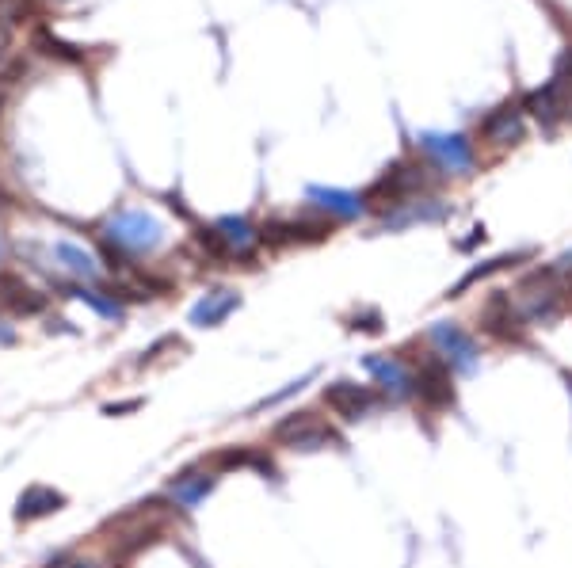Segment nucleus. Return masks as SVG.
I'll return each mask as SVG.
<instances>
[{"instance_id":"28","label":"nucleus","mask_w":572,"mask_h":568,"mask_svg":"<svg viewBox=\"0 0 572 568\" xmlns=\"http://www.w3.org/2000/svg\"><path fill=\"white\" fill-rule=\"evenodd\" d=\"M565 382H569V393H572V374H565Z\"/></svg>"},{"instance_id":"15","label":"nucleus","mask_w":572,"mask_h":568,"mask_svg":"<svg viewBox=\"0 0 572 568\" xmlns=\"http://www.w3.org/2000/svg\"><path fill=\"white\" fill-rule=\"evenodd\" d=\"M481 134L489 138L492 145H515L523 138V111L519 107H496L489 119L481 122Z\"/></svg>"},{"instance_id":"14","label":"nucleus","mask_w":572,"mask_h":568,"mask_svg":"<svg viewBox=\"0 0 572 568\" xmlns=\"http://www.w3.org/2000/svg\"><path fill=\"white\" fill-rule=\"evenodd\" d=\"M237 305H241V294H237V290H225V286L222 290H210V294L199 298L195 309H191V325L195 328H218L225 317L237 309Z\"/></svg>"},{"instance_id":"7","label":"nucleus","mask_w":572,"mask_h":568,"mask_svg":"<svg viewBox=\"0 0 572 568\" xmlns=\"http://www.w3.org/2000/svg\"><path fill=\"white\" fill-rule=\"evenodd\" d=\"M321 401L328 405V412H336L340 420L355 424V420H367L370 412L382 405V393H378L374 386H359V382H348V378H340V382L325 386Z\"/></svg>"},{"instance_id":"12","label":"nucleus","mask_w":572,"mask_h":568,"mask_svg":"<svg viewBox=\"0 0 572 568\" xmlns=\"http://www.w3.org/2000/svg\"><path fill=\"white\" fill-rule=\"evenodd\" d=\"M65 508V492L50 485H31L20 492V500H16V523H39L46 515H54V511Z\"/></svg>"},{"instance_id":"23","label":"nucleus","mask_w":572,"mask_h":568,"mask_svg":"<svg viewBox=\"0 0 572 568\" xmlns=\"http://www.w3.org/2000/svg\"><path fill=\"white\" fill-rule=\"evenodd\" d=\"M35 16V0H0V20L23 23Z\"/></svg>"},{"instance_id":"16","label":"nucleus","mask_w":572,"mask_h":568,"mask_svg":"<svg viewBox=\"0 0 572 568\" xmlns=\"http://www.w3.org/2000/svg\"><path fill=\"white\" fill-rule=\"evenodd\" d=\"M309 203L325 214H336V218H359L367 203L351 191H340V187H309Z\"/></svg>"},{"instance_id":"10","label":"nucleus","mask_w":572,"mask_h":568,"mask_svg":"<svg viewBox=\"0 0 572 568\" xmlns=\"http://www.w3.org/2000/svg\"><path fill=\"white\" fill-rule=\"evenodd\" d=\"M214 485H218V477H214V469H184L180 477H172L168 481V496H172V504L184 511H195L199 504H203L206 496L214 492Z\"/></svg>"},{"instance_id":"21","label":"nucleus","mask_w":572,"mask_h":568,"mask_svg":"<svg viewBox=\"0 0 572 568\" xmlns=\"http://www.w3.org/2000/svg\"><path fill=\"white\" fill-rule=\"evenodd\" d=\"M195 244L203 248L210 260H218V264H222V260H233L222 241V233H218V225H199V229H195Z\"/></svg>"},{"instance_id":"22","label":"nucleus","mask_w":572,"mask_h":568,"mask_svg":"<svg viewBox=\"0 0 572 568\" xmlns=\"http://www.w3.org/2000/svg\"><path fill=\"white\" fill-rule=\"evenodd\" d=\"M73 298H81V302H88V305H92V309H96V313H103L107 321H119V317H123V305L115 302V298H103L100 290H88V286H77V290H73Z\"/></svg>"},{"instance_id":"6","label":"nucleus","mask_w":572,"mask_h":568,"mask_svg":"<svg viewBox=\"0 0 572 568\" xmlns=\"http://www.w3.org/2000/svg\"><path fill=\"white\" fill-rule=\"evenodd\" d=\"M363 370L374 378V386L389 405H405L412 401V366L393 351V355H367Z\"/></svg>"},{"instance_id":"2","label":"nucleus","mask_w":572,"mask_h":568,"mask_svg":"<svg viewBox=\"0 0 572 568\" xmlns=\"http://www.w3.org/2000/svg\"><path fill=\"white\" fill-rule=\"evenodd\" d=\"M424 180H428V176H424L420 164H412V161L389 164L386 172L367 187L363 203H367L370 210H397V206H409L412 195L424 191Z\"/></svg>"},{"instance_id":"24","label":"nucleus","mask_w":572,"mask_h":568,"mask_svg":"<svg viewBox=\"0 0 572 568\" xmlns=\"http://www.w3.org/2000/svg\"><path fill=\"white\" fill-rule=\"evenodd\" d=\"M348 328H355V332H359V328H363V332H382V313H378V309H363V313L351 317Z\"/></svg>"},{"instance_id":"8","label":"nucleus","mask_w":572,"mask_h":568,"mask_svg":"<svg viewBox=\"0 0 572 568\" xmlns=\"http://www.w3.org/2000/svg\"><path fill=\"white\" fill-rule=\"evenodd\" d=\"M107 237L119 244V248H126V252H153L164 233L161 222L149 218L145 210H126V214L107 222Z\"/></svg>"},{"instance_id":"19","label":"nucleus","mask_w":572,"mask_h":568,"mask_svg":"<svg viewBox=\"0 0 572 568\" xmlns=\"http://www.w3.org/2000/svg\"><path fill=\"white\" fill-rule=\"evenodd\" d=\"M58 260H62L73 275H81V279H92L96 275V260L84 252V248H77V244H58Z\"/></svg>"},{"instance_id":"1","label":"nucleus","mask_w":572,"mask_h":568,"mask_svg":"<svg viewBox=\"0 0 572 568\" xmlns=\"http://www.w3.org/2000/svg\"><path fill=\"white\" fill-rule=\"evenodd\" d=\"M405 363L412 366V401L424 412H447L454 408V370L439 351H424L420 355H405L397 351Z\"/></svg>"},{"instance_id":"9","label":"nucleus","mask_w":572,"mask_h":568,"mask_svg":"<svg viewBox=\"0 0 572 568\" xmlns=\"http://www.w3.org/2000/svg\"><path fill=\"white\" fill-rule=\"evenodd\" d=\"M420 149L447 172H470L473 168V145L462 134H424Z\"/></svg>"},{"instance_id":"3","label":"nucleus","mask_w":572,"mask_h":568,"mask_svg":"<svg viewBox=\"0 0 572 568\" xmlns=\"http://www.w3.org/2000/svg\"><path fill=\"white\" fill-rule=\"evenodd\" d=\"M477 317H481V332L496 344H527V336H531L527 313L511 302V294L504 290H492Z\"/></svg>"},{"instance_id":"5","label":"nucleus","mask_w":572,"mask_h":568,"mask_svg":"<svg viewBox=\"0 0 572 568\" xmlns=\"http://www.w3.org/2000/svg\"><path fill=\"white\" fill-rule=\"evenodd\" d=\"M428 340L450 363V370H458V374H473V370L481 366V347H477V340H473L462 325H454V321H435V325L428 328Z\"/></svg>"},{"instance_id":"27","label":"nucleus","mask_w":572,"mask_h":568,"mask_svg":"<svg viewBox=\"0 0 572 568\" xmlns=\"http://www.w3.org/2000/svg\"><path fill=\"white\" fill-rule=\"evenodd\" d=\"M8 50H12V23L0 20V61L8 58Z\"/></svg>"},{"instance_id":"25","label":"nucleus","mask_w":572,"mask_h":568,"mask_svg":"<svg viewBox=\"0 0 572 568\" xmlns=\"http://www.w3.org/2000/svg\"><path fill=\"white\" fill-rule=\"evenodd\" d=\"M50 568H100L96 565V561H84V557H54V561H50Z\"/></svg>"},{"instance_id":"18","label":"nucleus","mask_w":572,"mask_h":568,"mask_svg":"<svg viewBox=\"0 0 572 568\" xmlns=\"http://www.w3.org/2000/svg\"><path fill=\"white\" fill-rule=\"evenodd\" d=\"M218 233H222V241L233 260H237V256H248V252L256 248V241H260V233H256L245 218H222V222H218Z\"/></svg>"},{"instance_id":"20","label":"nucleus","mask_w":572,"mask_h":568,"mask_svg":"<svg viewBox=\"0 0 572 568\" xmlns=\"http://www.w3.org/2000/svg\"><path fill=\"white\" fill-rule=\"evenodd\" d=\"M35 46H42V54H50V58H58V61H69V65L84 61V50H81V46H69V42L54 39L50 31H39V35H35Z\"/></svg>"},{"instance_id":"26","label":"nucleus","mask_w":572,"mask_h":568,"mask_svg":"<svg viewBox=\"0 0 572 568\" xmlns=\"http://www.w3.org/2000/svg\"><path fill=\"white\" fill-rule=\"evenodd\" d=\"M142 408V401L134 397V401H119V405H107L103 408V416H123V412H138Z\"/></svg>"},{"instance_id":"4","label":"nucleus","mask_w":572,"mask_h":568,"mask_svg":"<svg viewBox=\"0 0 572 568\" xmlns=\"http://www.w3.org/2000/svg\"><path fill=\"white\" fill-rule=\"evenodd\" d=\"M271 439L279 447L290 450H325V447H344V439L317 416V412H290L279 424L271 427Z\"/></svg>"},{"instance_id":"17","label":"nucleus","mask_w":572,"mask_h":568,"mask_svg":"<svg viewBox=\"0 0 572 568\" xmlns=\"http://www.w3.org/2000/svg\"><path fill=\"white\" fill-rule=\"evenodd\" d=\"M527 111H531L542 126H553L557 119L569 115V103H565V92L550 81V84H542V88H534L531 96H527Z\"/></svg>"},{"instance_id":"13","label":"nucleus","mask_w":572,"mask_h":568,"mask_svg":"<svg viewBox=\"0 0 572 568\" xmlns=\"http://www.w3.org/2000/svg\"><path fill=\"white\" fill-rule=\"evenodd\" d=\"M203 466L214 469V473H229V469H260V473H275L271 458L256 447H222V450H214L210 458H203Z\"/></svg>"},{"instance_id":"11","label":"nucleus","mask_w":572,"mask_h":568,"mask_svg":"<svg viewBox=\"0 0 572 568\" xmlns=\"http://www.w3.org/2000/svg\"><path fill=\"white\" fill-rule=\"evenodd\" d=\"M0 305L12 309L16 317H35V313L46 309V294H39L35 286H27L20 275L0 271Z\"/></svg>"}]
</instances>
